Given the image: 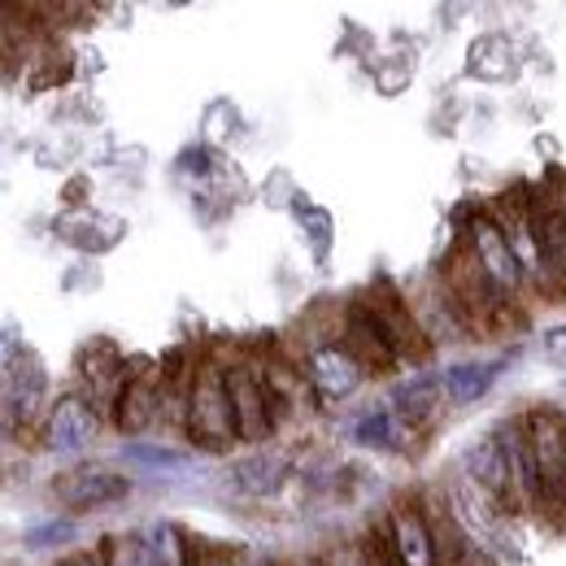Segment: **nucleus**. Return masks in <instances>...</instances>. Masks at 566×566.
I'll list each match as a JSON object with an SVG mask.
<instances>
[{"label": "nucleus", "mask_w": 566, "mask_h": 566, "mask_svg": "<svg viewBox=\"0 0 566 566\" xmlns=\"http://www.w3.org/2000/svg\"><path fill=\"white\" fill-rule=\"evenodd\" d=\"M114 427L136 436V431H148L166 415V370H140L123 384V392L114 397Z\"/></svg>", "instance_id": "nucleus-11"}, {"label": "nucleus", "mask_w": 566, "mask_h": 566, "mask_svg": "<svg viewBox=\"0 0 566 566\" xmlns=\"http://www.w3.org/2000/svg\"><path fill=\"white\" fill-rule=\"evenodd\" d=\"M327 566H379L375 563V545L370 541H345L327 554Z\"/></svg>", "instance_id": "nucleus-21"}, {"label": "nucleus", "mask_w": 566, "mask_h": 566, "mask_svg": "<svg viewBox=\"0 0 566 566\" xmlns=\"http://www.w3.org/2000/svg\"><path fill=\"white\" fill-rule=\"evenodd\" d=\"M458 475H462L467 484H475L489 501H496L501 510H518V501H514V480H510V462H505L501 440H496L493 431L480 436L475 444H467Z\"/></svg>", "instance_id": "nucleus-10"}, {"label": "nucleus", "mask_w": 566, "mask_h": 566, "mask_svg": "<svg viewBox=\"0 0 566 566\" xmlns=\"http://www.w3.org/2000/svg\"><path fill=\"white\" fill-rule=\"evenodd\" d=\"M523 423L545 489V514L566 518V415L554 406H536L523 415Z\"/></svg>", "instance_id": "nucleus-5"}, {"label": "nucleus", "mask_w": 566, "mask_h": 566, "mask_svg": "<svg viewBox=\"0 0 566 566\" xmlns=\"http://www.w3.org/2000/svg\"><path fill=\"white\" fill-rule=\"evenodd\" d=\"M301 366H305V384H310V392H314L318 401H327V406L349 401L357 388L366 384V375H370V370L361 366V357L340 340V332L310 336V340H305Z\"/></svg>", "instance_id": "nucleus-3"}, {"label": "nucleus", "mask_w": 566, "mask_h": 566, "mask_svg": "<svg viewBox=\"0 0 566 566\" xmlns=\"http://www.w3.org/2000/svg\"><path fill=\"white\" fill-rule=\"evenodd\" d=\"M462 249L471 253L475 271L484 275V283L493 287L496 296L514 305V296L527 287V271H523V262H518V253H514L501 218L489 206H480V210L471 213V222L462 231Z\"/></svg>", "instance_id": "nucleus-2"}, {"label": "nucleus", "mask_w": 566, "mask_h": 566, "mask_svg": "<svg viewBox=\"0 0 566 566\" xmlns=\"http://www.w3.org/2000/svg\"><path fill=\"white\" fill-rule=\"evenodd\" d=\"M123 458H127L132 467H148V471H179V467H188V453H184V449L153 444V440H132V444H123Z\"/></svg>", "instance_id": "nucleus-18"}, {"label": "nucleus", "mask_w": 566, "mask_h": 566, "mask_svg": "<svg viewBox=\"0 0 566 566\" xmlns=\"http://www.w3.org/2000/svg\"><path fill=\"white\" fill-rule=\"evenodd\" d=\"M379 549L392 566H444L436 523H431L423 501H415V496L392 501L384 532H379Z\"/></svg>", "instance_id": "nucleus-4"}, {"label": "nucleus", "mask_w": 566, "mask_h": 566, "mask_svg": "<svg viewBox=\"0 0 566 566\" xmlns=\"http://www.w3.org/2000/svg\"><path fill=\"white\" fill-rule=\"evenodd\" d=\"M287 566H327V554H301V558H292Z\"/></svg>", "instance_id": "nucleus-24"}, {"label": "nucleus", "mask_w": 566, "mask_h": 566, "mask_svg": "<svg viewBox=\"0 0 566 566\" xmlns=\"http://www.w3.org/2000/svg\"><path fill=\"white\" fill-rule=\"evenodd\" d=\"M496 375H501V357H475V361H453V366H444L440 379H444V397H449L453 406H475V401L489 397Z\"/></svg>", "instance_id": "nucleus-14"}, {"label": "nucleus", "mask_w": 566, "mask_h": 566, "mask_svg": "<svg viewBox=\"0 0 566 566\" xmlns=\"http://www.w3.org/2000/svg\"><path fill=\"white\" fill-rule=\"evenodd\" d=\"M144 545H148L153 566H201L192 536L184 527H175V523H148L144 527Z\"/></svg>", "instance_id": "nucleus-15"}, {"label": "nucleus", "mask_w": 566, "mask_h": 566, "mask_svg": "<svg viewBox=\"0 0 566 566\" xmlns=\"http://www.w3.org/2000/svg\"><path fill=\"white\" fill-rule=\"evenodd\" d=\"M541 354H545V361H554L558 370H566V323L563 327H549L541 336Z\"/></svg>", "instance_id": "nucleus-22"}, {"label": "nucleus", "mask_w": 566, "mask_h": 566, "mask_svg": "<svg viewBox=\"0 0 566 566\" xmlns=\"http://www.w3.org/2000/svg\"><path fill=\"white\" fill-rule=\"evenodd\" d=\"M410 436V427L397 419L392 406H379V410H366L354 423V440L366 449H401V440Z\"/></svg>", "instance_id": "nucleus-17"}, {"label": "nucleus", "mask_w": 566, "mask_h": 566, "mask_svg": "<svg viewBox=\"0 0 566 566\" xmlns=\"http://www.w3.org/2000/svg\"><path fill=\"white\" fill-rule=\"evenodd\" d=\"M66 566H101V554H74Z\"/></svg>", "instance_id": "nucleus-25"}, {"label": "nucleus", "mask_w": 566, "mask_h": 566, "mask_svg": "<svg viewBox=\"0 0 566 566\" xmlns=\"http://www.w3.org/2000/svg\"><path fill=\"white\" fill-rule=\"evenodd\" d=\"M532 222H536V244H541V271L549 296H566V210L563 206H541L532 201Z\"/></svg>", "instance_id": "nucleus-12"}, {"label": "nucleus", "mask_w": 566, "mask_h": 566, "mask_svg": "<svg viewBox=\"0 0 566 566\" xmlns=\"http://www.w3.org/2000/svg\"><path fill=\"white\" fill-rule=\"evenodd\" d=\"M35 401H44V370L35 361H27V366L9 361V370H4V415H9V423L18 419V410H22V419L35 415Z\"/></svg>", "instance_id": "nucleus-16"}, {"label": "nucleus", "mask_w": 566, "mask_h": 566, "mask_svg": "<svg viewBox=\"0 0 566 566\" xmlns=\"http://www.w3.org/2000/svg\"><path fill=\"white\" fill-rule=\"evenodd\" d=\"M184 431L197 449H231L240 444L235 436V410H231V388H227V361H197L188 392H184Z\"/></svg>", "instance_id": "nucleus-1"}, {"label": "nucleus", "mask_w": 566, "mask_h": 566, "mask_svg": "<svg viewBox=\"0 0 566 566\" xmlns=\"http://www.w3.org/2000/svg\"><path fill=\"white\" fill-rule=\"evenodd\" d=\"M132 480L127 475H118V471H109V467H78L71 475H62L57 484H53V496L66 505V510H105V505H118V501H127L132 496Z\"/></svg>", "instance_id": "nucleus-9"}, {"label": "nucleus", "mask_w": 566, "mask_h": 566, "mask_svg": "<svg viewBox=\"0 0 566 566\" xmlns=\"http://www.w3.org/2000/svg\"><path fill=\"white\" fill-rule=\"evenodd\" d=\"M66 541H74L71 518H49V523H40V527H31V532L22 536L27 549H53V545H66Z\"/></svg>", "instance_id": "nucleus-20"}, {"label": "nucleus", "mask_w": 566, "mask_h": 566, "mask_svg": "<svg viewBox=\"0 0 566 566\" xmlns=\"http://www.w3.org/2000/svg\"><path fill=\"white\" fill-rule=\"evenodd\" d=\"M101 436V406L87 401L83 392H62L57 401L44 406L40 419V444L57 458H78L96 444Z\"/></svg>", "instance_id": "nucleus-7"}, {"label": "nucleus", "mask_w": 566, "mask_h": 566, "mask_svg": "<svg viewBox=\"0 0 566 566\" xmlns=\"http://www.w3.org/2000/svg\"><path fill=\"white\" fill-rule=\"evenodd\" d=\"M210 566H249V563H240V558H222V563H210Z\"/></svg>", "instance_id": "nucleus-26"}, {"label": "nucleus", "mask_w": 566, "mask_h": 566, "mask_svg": "<svg viewBox=\"0 0 566 566\" xmlns=\"http://www.w3.org/2000/svg\"><path fill=\"white\" fill-rule=\"evenodd\" d=\"M440 401H449V397H444V379H440L436 370H415V375H406V379L392 388V410H397V419L406 427L431 423V419L444 410Z\"/></svg>", "instance_id": "nucleus-13"}, {"label": "nucleus", "mask_w": 566, "mask_h": 566, "mask_svg": "<svg viewBox=\"0 0 566 566\" xmlns=\"http://www.w3.org/2000/svg\"><path fill=\"white\" fill-rule=\"evenodd\" d=\"M310 218V244H314V253L318 258H327V231H332V218L323 210H296Z\"/></svg>", "instance_id": "nucleus-23"}, {"label": "nucleus", "mask_w": 566, "mask_h": 566, "mask_svg": "<svg viewBox=\"0 0 566 566\" xmlns=\"http://www.w3.org/2000/svg\"><path fill=\"white\" fill-rule=\"evenodd\" d=\"M101 566H153L144 532H118L101 541Z\"/></svg>", "instance_id": "nucleus-19"}, {"label": "nucleus", "mask_w": 566, "mask_h": 566, "mask_svg": "<svg viewBox=\"0 0 566 566\" xmlns=\"http://www.w3.org/2000/svg\"><path fill=\"white\" fill-rule=\"evenodd\" d=\"M227 388H231V410H235V436L244 444H262L280 419V401L271 392L266 370L253 361H227Z\"/></svg>", "instance_id": "nucleus-6"}, {"label": "nucleus", "mask_w": 566, "mask_h": 566, "mask_svg": "<svg viewBox=\"0 0 566 566\" xmlns=\"http://www.w3.org/2000/svg\"><path fill=\"white\" fill-rule=\"evenodd\" d=\"M493 436L501 440V453L510 462V480H514V501L518 510H532V514H545V489H541V471H536V458H532V440H527V423L523 415H510L493 427Z\"/></svg>", "instance_id": "nucleus-8"}]
</instances>
